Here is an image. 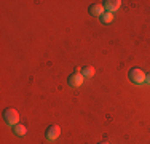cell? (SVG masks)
Segmentation results:
<instances>
[{
    "label": "cell",
    "mask_w": 150,
    "mask_h": 144,
    "mask_svg": "<svg viewBox=\"0 0 150 144\" xmlns=\"http://www.w3.org/2000/svg\"><path fill=\"white\" fill-rule=\"evenodd\" d=\"M3 120L8 125H16L18 122H19V114H18V110L13 109V107H6V109L3 110Z\"/></svg>",
    "instance_id": "6da1fadb"
},
{
    "label": "cell",
    "mask_w": 150,
    "mask_h": 144,
    "mask_svg": "<svg viewBox=\"0 0 150 144\" xmlns=\"http://www.w3.org/2000/svg\"><path fill=\"white\" fill-rule=\"evenodd\" d=\"M101 21H102L104 24H109V23H112V21H113V13H110V11H105V13L101 16Z\"/></svg>",
    "instance_id": "9c48e42d"
},
{
    "label": "cell",
    "mask_w": 150,
    "mask_h": 144,
    "mask_svg": "<svg viewBox=\"0 0 150 144\" xmlns=\"http://www.w3.org/2000/svg\"><path fill=\"white\" fill-rule=\"evenodd\" d=\"M61 136V128L58 125H50L48 128H46L45 131V138L48 139V141H54V139H58Z\"/></svg>",
    "instance_id": "3957f363"
},
{
    "label": "cell",
    "mask_w": 150,
    "mask_h": 144,
    "mask_svg": "<svg viewBox=\"0 0 150 144\" xmlns=\"http://www.w3.org/2000/svg\"><path fill=\"white\" fill-rule=\"evenodd\" d=\"M81 75H83L85 78L94 77V67H93V66H85V67H81Z\"/></svg>",
    "instance_id": "52a82bcc"
},
{
    "label": "cell",
    "mask_w": 150,
    "mask_h": 144,
    "mask_svg": "<svg viewBox=\"0 0 150 144\" xmlns=\"http://www.w3.org/2000/svg\"><path fill=\"white\" fill-rule=\"evenodd\" d=\"M88 11H90L91 16H94V18H101L102 14L105 13V8H104V5H102V3H93Z\"/></svg>",
    "instance_id": "5b68a950"
},
{
    "label": "cell",
    "mask_w": 150,
    "mask_h": 144,
    "mask_svg": "<svg viewBox=\"0 0 150 144\" xmlns=\"http://www.w3.org/2000/svg\"><path fill=\"white\" fill-rule=\"evenodd\" d=\"M98 144H109V143H105V141H102V143H98Z\"/></svg>",
    "instance_id": "8fae6325"
},
{
    "label": "cell",
    "mask_w": 150,
    "mask_h": 144,
    "mask_svg": "<svg viewBox=\"0 0 150 144\" xmlns=\"http://www.w3.org/2000/svg\"><path fill=\"white\" fill-rule=\"evenodd\" d=\"M13 131H15V135H18V136H24L27 133V128H26V125L16 123V125H13Z\"/></svg>",
    "instance_id": "ba28073f"
},
{
    "label": "cell",
    "mask_w": 150,
    "mask_h": 144,
    "mask_svg": "<svg viewBox=\"0 0 150 144\" xmlns=\"http://www.w3.org/2000/svg\"><path fill=\"white\" fill-rule=\"evenodd\" d=\"M102 5H104V8L107 11L113 13L121 6V0H105V2H102Z\"/></svg>",
    "instance_id": "8992f818"
},
{
    "label": "cell",
    "mask_w": 150,
    "mask_h": 144,
    "mask_svg": "<svg viewBox=\"0 0 150 144\" xmlns=\"http://www.w3.org/2000/svg\"><path fill=\"white\" fill-rule=\"evenodd\" d=\"M85 82V77L81 75V72H74V74L69 75V85L74 86V88H77V86H80L81 83Z\"/></svg>",
    "instance_id": "277c9868"
},
{
    "label": "cell",
    "mask_w": 150,
    "mask_h": 144,
    "mask_svg": "<svg viewBox=\"0 0 150 144\" xmlns=\"http://www.w3.org/2000/svg\"><path fill=\"white\" fill-rule=\"evenodd\" d=\"M145 83H147V85H150V72H149L147 75H145Z\"/></svg>",
    "instance_id": "30bf717a"
},
{
    "label": "cell",
    "mask_w": 150,
    "mask_h": 144,
    "mask_svg": "<svg viewBox=\"0 0 150 144\" xmlns=\"http://www.w3.org/2000/svg\"><path fill=\"white\" fill-rule=\"evenodd\" d=\"M129 80L133 82L134 85H141V83H145V74L142 69H139V67H133V69L129 71Z\"/></svg>",
    "instance_id": "7a4b0ae2"
}]
</instances>
